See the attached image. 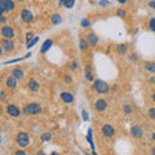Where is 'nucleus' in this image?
Listing matches in <instances>:
<instances>
[{"instance_id": "f257e3e1", "label": "nucleus", "mask_w": 155, "mask_h": 155, "mask_svg": "<svg viewBox=\"0 0 155 155\" xmlns=\"http://www.w3.org/2000/svg\"><path fill=\"white\" fill-rule=\"evenodd\" d=\"M40 113H41V106L35 102L28 104L23 107V114H26V115H36Z\"/></svg>"}, {"instance_id": "f03ea898", "label": "nucleus", "mask_w": 155, "mask_h": 155, "mask_svg": "<svg viewBox=\"0 0 155 155\" xmlns=\"http://www.w3.org/2000/svg\"><path fill=\"white\" fill-rule=\"evenodd\" d=\"M93 89L100 94H106V93H109V91H110L109 84L105 83L104 80H96L93 83Z\"/></svg>"}, {"instance_id": "7ed1b4c3", "label": "nucleus", "mask_w": 155, "mask_h": 155, "mask_svg": "<svg viewBox=\"0 0 155 155\" xmlns=\"http://www.w3.org/2000/svg\"><path fill=\"white\" fill-rule=\"evenodd\" d=\"M16 141L21 147H26V146H28V143H30V137H28V134L25 132H19L17 134Z\"/></svg>"}, {"instance_id": "20e7f679", "label": "nucleus", "mask_w": 155, "mask_h": 155, "mask_svg": "<svg viewBox=\"0 0 155 155\" xmlns=\"http://www.w3.org/2000/svg\"><path fill=\"white\" fill-rule=\"evenodd\" d=\"M14 9V3L12 0H0V11L2 14L4 12H11Z\"/></svg>"}, {"instance_id": "39448f33", "label": "nucleus", "mask_w": 155, "mask_h": 155, "mask_svg": "<svg viewBox=\"0 0 155 155\" xmlns=\"http://www.w3.org/2000/svg\"><path fill=\"white\" fill-rule=\"evenodd\" d=\"M13 49H14V44H13V41L11 40V39L4 38L3 40H2V53H3V52H8V53H11V52H13Z\"/></svg>"}, {"instance_id": "423d86ee", "label": "nucleus", "mask_w": 155, "mask_h": 155, "mask_svg": "<svg viewBox=\"0 0 155 155\" xmlns=\"http://www.w3.org/2000/svg\"><path fill=\"white\" fill-rule=\"evenodd\" d=\"M2 35L4 38H7V39H13L14 36H16V34H14V30L11 27V26H7V25H4L2 27Z\"/></svg>"}, {"instance_id": "0eeeda50", "label": "nucleus", "mask_w": 155, "mask_h": 155, "mask_svg": "<svg viewBox=\"0 0 155 155\" xmlns=\"http://www.w3.org/2000/svg\"><path fill=\"white\" fill-rule=\"evenodd\" d=\"M101 132H102V134L105 136V137H113V136L115 134V129L113 125L110 124H105L102 128H101Z\"/></svg>"}, {"instance_id": "6e6552de", "label": "nucleus", "mask_w": 155, "mask_h": 155, "mask_svg": "<svg viewBox=\"0 0 155 155\" xmlns=\"http://www.w3.org/2000/svg\"><path fill=\"white\" fill-rule=\"evenodd\" d=\"M94 107H96V110L98 111V113H104V111H106V109H107V102H106L105 100L100 98V100L96 101Z\"/></svg>"}, {"instance_id": "1a4fd4ad", "label": "nucleus", "mask_w": 155, "mask_h": 155, "mask_svg": "<svg viewBox=\"0 0 155 155\" xmlns=\"http://www.w3.org/2000/svg\"><path fill=\"white\" fill-rule=\"evenodd\" d=\"M7 113H8V115L13 116V118H17V116H19V114H21V111H19V109L16 105H8L7 106Z\"/></svg>"}, {"instance_id": "9d476101", "label": "nucleus", "mask_w": 155, "mask_h": 155, "mask_svg": "<svg viewBox=\"0 0 155 155\" xmlns=\"http://www.w3.org/2000/svg\"><path fill=\"white\" fill-rule=\"evenodd\" d=\"M21 18H22V21H23V22L30 23L32 19H34V16H32L31 11H28V9H23V11L21 12Z\"/></svg>"}, {"instance_id": "9b49d317", "label": "nucleus", "mask_w": 155, "mask_h": 155, "mask_svg": "<svg viewBox=\"0 0 155 155\" xmlns=\"http://www.w3.org/2000/svg\"><path fill=\"white\" fill-rule=\"evenodd\" d=\"M142 133H143V130H142V128L140 127V125H134V127L130 129V136L134 137V138L142 137Z\"/></svg>"}, {"instance_id": "f8f14e48", "label": "nucleus", "mask_w": 155, "mask_h": 155, "mask_svg": "<svg viewBox=\"0 0 155 155\" xmlns=\"http://www.w3.org/2000/svg\"><path fill=\"white\" fill-rule=\"evenodd\" d=\"M17 80H18V79H16V78L12 75V76L7 78L5 84H7V87H8L9 89H14V88H17Z\"/></svg>"}, {"instance_id": "ddd939ff", "label": "nucleus", "mask_w": 155, "mask_h": 155, "mask_svg": "<svg viewBox=\"0 0 155 155\" xmlns=\"http://www.w3.org/2000/svg\"><path fill=\"white\" fill-rule=\"evenodd\" d=\"M60 97H61V100L64 101V102H66V104L74 102V96H72L71 93H69V92H62Z\"/></svg>"}, {"instance_id": "4468645a", "label": "nucleus", "mask_w": 155, "mask_h": 155, "mask_svg": "<svg viewBox=\"0 0 155 155\" xmlns=\"http://www.w3.org/2000/svg\"><path fill=\"white\" fill-rule=\"evenodd\" d=\"M27 87H28V89H30L31 92H38L39 88H40V84H39L35 79H30L28 80V83H27Z\"/></svg>"}, {"instance_id": "2eb2a0df", "label": "nucleus", "mask_w": 155, "mask_h": 155, "mask_svg": "<svg viewBox=\"0 0 155 155\" xmlns=\"http://www.w3.org/2000/svg\"><path fill=\"white\" fill-rule=\"evenodd\" d=\"M85 78H87V80L93 81V70H92L91 65H87L85 66Z\"/></svg>"}, {"instance_id": "dca6fc26", "label": "nucleus", "mask_w": 155, "mask_h": 155, "mask_svg": "<svg viewBox=\"0 0 155 155\" xmlns=\"http://www.w3.org/2000/svg\"><path fill=\"white\" fill-rule=\"evenodd\" d=\"M12 75L16 78V79H18V80H22L23 76H25V74H23V71L21 69H13L12 70Z\"/></svg>"}, {"instance_id": "f3484780", "label": "nucleus", "mask_w": 155, "mask_h": 155, "mask_svg": "<svg viewBox=\"0 0 155 155\" xmlns=\"http://www.w3.org/2000/svg\"><path fill=\"white\" fill-rule=\"evenodd\" d=\"M88 43H89V45H97V43H98V38H97L94 34H88Z\"/></svg>"}, {"instance_id": "a211bd4d", "label": "nucleus", "mask_w": 155, "mask_h": 155, "mask_svg": "<svg viewBox=\"0 0 155 155\" xmlns=\"http://www.w3.org/2000/svg\"><path fill=\"white\" fill-rule=\"evenodd\" d=\"M52 45H53V41L51 40V39H48V40H45V41H44V44L41 45L40 52H41V53H45V52H47L48 49H49V48H51Z\"/></svg>"}, {"instance_id": "6ab92c4d", "label": "nucleus", "mask_w": 155, "mask_h": 155, "mask_svg": "<svg viewBox=\"0 0 155 155\" xmlns=\"http://www.w3.org/2000/svg\"><path fill=\"white\" fill-rule=\"evenodd\" d=\"M145 70L149 72H155V62H151V61L145 62Z\"/></svg>"}, {"instance_id": "aec40b11", "label": "nucleus", "mask_w": 155, "mask_h": 155, "mask_svg": "<svg viewBox=\"0 0 155 155\" xmlns=\"http://www.w3.org/2000/svg\"><path fill=\"white\" fill-rule=\"evenodd\" d=\"M74 3H75V0H60V7L65 5L66 8H72L74 7Z\"/></svg>"}, {"instance_id": "412c9836", "label": "nucleus", "mask_w": 155, "mask_h": 155, "mask_svg": "<svg viewBox=\"0 0 155 155\" xmlns=\"http://www.w3.org/2000/svg\"><path fill=\"white\" fill-rule=\"evenodd\" d=\"M79 45H80V49L85 52V51H88V47H89V43L84 40V39H80V41H79Z\"/></svg>"}, {"instance_id": "4be33fe9", "label": "nucleus", "mask_w": 155, "mask_h": 155, "mask_svg": "<svg viewBox=\"0 0 155 155\" xmlns=\"http://www.w3.org/2000/svg\"><path fill=\"white\" fill-rule=\"evenodd\" d=\"M51 21L53 25H58L60 22H62V17L60 16V14H53L52 18H51Z\"/></svg>"}, {"instance_id": "5701e85b", "label": "nucleus", "mask_w": 155, "mask_h": 155, "mask_svg": "<svg viewBox=\"0 0 155 155\" xmlns=\"http://www.w3.org/2000/svg\"><path fill=\"white\" fill-rule=\"evenodd\" d=\"M116 49H118V52H119V54L120 56H124L125 53H127V45H118L116 47Z\"/></svg>"}, {"instance_id": "b1692460", "label": "nucleus", "mask_w": 155, "mask_h": 155, "mask_svg": "<svg viewBox=\"0 0 155 155\" xmlns=\"http://www.w3.org/2000/svg\"><path fill=\"white\" fill-rule=\"evenodd\" d=\"M52 138V136H51V133H44L41 136V140L43 141H49V140Z\"/></svg>"}, {"instance_id": "393cba45", "label": "nucleus", "mask_w": 155, "mask_h": 155, "mask_svg": "<svg viewBox=\"0 0 155 155\" xmlns=\"http://www.w3.org/2000/svg\"><path fill=\"white\" fill-rule=\"evenodd\" d=\"M150 30H151V31H155V18H151V19H150Z\"/></svg>"}, {"instance_id": "a878e982", "label": "nucleus", "mask_w": 155, "mask_h": 155, "mask_svg": "<svg viewBox=\"0 0 155 155\" xmlns=\"http://www.w3.org/2000/svg\"><path fill=\"white\" fill-rule=\"evenodd\" d=\"M149 116L151 119H155V107H151L149 110Z\"/></svg>"}, {"instance_id": "bb28decb", "label": "nucleus", "mask_w": 155, "mask_h": 155, "mask_svg": "<svg viewBox=\"0 0 155 155\" xmlns=\"http://www.w3.org/2000/svg\"><path fill=\"white\" fill-rule=\"evenodd\" d=\"M70 69L71 70H76L78 69V62L76 61H72L71 64H70Z\"/></svg>"}, {"instance_id": "cd10ccee", "label": "nucleus", "mask_w": 155, "mask_h": 155, "mask_svg": "<svg viewBox=\"0 0 155 155\" xmlns=\"http://www.w3.org/2000/svg\"><path fill=\"white\" fill-rule=\"evenodd\" d=\"M38 41V38H35V39H34V40L32 41H27V48H31L34 44H35V43Z\"/></svg>"}, {"instance_id": "c85d7f7f", "label": "nucleus", "mask_w": 155, "mask_h": 155, "mask_svg": "<svg viewBox=\"0 0 155 155\" xmlns=\"http://www.w3.org/2000/svg\"><path fill=\"white\" fill-rule=\"evenodd\" d=\"M91 25V23H89V21H88V19H83V21H81V26H84V27H88Z\"/></svg>"}, {"instance_id": "c756f323", "label": "nucleus", "mask_w": 155, "mask_h": 155, "mask_svg": "<svg viewBox=\"0 0 155 155\" xmlns=\"http://www.w3.org/2000/svg\"><path fill=\"white\" fill-rule=\"evenodd\" d=\"M116 14H118L119 17H124L125 16V11H123V9H119V11L116 12Z\"/></svg>"}, {"instance_id": "7c9ffc66", "label": "nucleus", "mask_w": 155, "mask_h": 155, "mask_svg": "<svg viewBox=\"0 0 155 155\" xmlns=\"http://www.w3.org/2000/svg\"><path fill=\"white\" fill-rule=\"evenodd\" d=\"M123 109H124V111H125V113H127V114H129L130 111H132V109H130V106H129V105H125Z\"/></svg>"}, {"instance_id": "2f4dec72", "label": "nucleus", "mask_w": 155, "mask_h": 155, "mask_svg": "<svg viewBox=\"0 0 155 155\" xmlns=\"http://www.w3.org/2000/svg\"><path fill=\"white\" fill-rule=\"evenodd\" d=\"M65 81H66V83H71V81H72L71 76H69V75H65Z\"/></svg>"}, {"instance_id": "473e14b6", "label": "nucleus", "mask_w": 155, "mask_h": 155, "mask_svg": "<svg viewBox=\"0 0 155 155\" xmlns=\"http://www.w3.org/2000/svg\"><path fill=\"white\" fill-rule=\"evenodd\" d=\"M32 36H34V32H28V34H27V35H26V38H27V41H28V40H30V39H31Z\"/></svg>"}, {"instance_id": "72a5a7b5", "label": "nucleus", "mask_w": 155, "mask_h": 155, "mask_svg": "<svg viewBox=\"0 0 155 155\" xmlns=\"http://www.w3.org/2000/svg\"><path fill=\"white\" fill-rule=\"evenodd\" d=\"M130 60H132V61H137V54H136V53H134V54H130Z\"/></svg>"}, {"instance_id": "f704fd0d", "label": "nucleus", "mask_w": 155, "mask_h": 155, "mask_svg": "<svg viewBox=\"0 0 155 155\" xmlns=\"http://www.w3.org/2000/svg\"><path fill=\"white\" fill-rule=\"evenodd\" d=\"M0 97H2V100H5V92H2V93H0Z\"/></svg>"}, {"instance_id": "c9c22d12", "label": "nucleus", "mask_w": 155, "mask_h": 155, "mask_svg": "<svg viewBox=\"0 0 155 155\" xmlns=\"http://www.w3.org/2000/svg\"><path fill=\"white\" fill-rule=\"evenodd\" d=\"M150 7H151V8H155V2H151V3H150Z\"/></svg>"}, {"instance_id": "e433bc0d", "label": "nucleus", "mask_w": 155, "mask_h": 155, "mask_svg": "<svg viewBox=\"0 0 155 155\" xmlns=\"http://www.w3.org/2000/svg\"><path fill=\"white\" fill-rule=\"evenodd\" d=\"M118 2H119L120 4H124V3H127V0H118Z\"/></svg>"}, {"instance_id": "4c0bfd02", "label": "nucleus", "mask_w": 155, "mask_h": 155, "mask_svg": "<svg viewBox=\"0 0 155 155\" xmlns=\"http://www.w3.org/2000/svg\"><path fill=\"white\" fill-rule=\"evenodd\" d=\"M151 100H153L154 102H155V92H154V93H153V96H151Z\"/></svg>"}, {"instance_id": "58836bf2", "label": "nucleus", "mask_w": 155, "mask_h": 155, "mask_svg": "<svg viewBox=\"0 0 155 155\" xmlns=\"http://www.w3.org/2000/svg\"><path fill=\"white\" fill-rule=\"evenodd\" d=\"M0 21H2V23H4V22H5V18L2 17V18H0Z\"/></svg>"}, {"instance_id": "ea45409f", "label": "nucleus", "mask_w": 155, "mask_h": 155, "mask_svg": "<svg viewBox=\"0 0 155 155\" xmlns=\"http://www.w3.org/2000/svg\"><path fill=\"white\" fill-rule=\"evenodd\" d=\"M16 154H17V155H19V154H22V155H23V154H25V151H17Z\"/></svg>"}, {"instance_id": "a19ab883", "label": "nucleus", "mask_w": 155, "mask_h": 155, "mask_svg": "<svg viewBox=\"0 0 155 155\" xmlns=\"http://www.w3.org/2000/svg\"><path fill=\"white\" fill-rule=\"evenodd\" d=\"M151 138H153V141H155V133H153V136H151Z\"/></svg>"}, {"instance_id": "79ce46f5", "label": "nucleus", "mask_w": 155, "mask_h": 155, "mask_svg": "<svg viewBox=\"0 0 155 155\" xmlns=\"http://www.w3.org/2000/svg\"><path fill=\"white\" fill-rule=\"evenodd\" d=\"M153 154H155V147H154V149H153Z\"/></svg>"}, {"instance_id": "37998d69", "label": "nucleus", "mask_w": 155, "mask_h": 155, "mask_svg": "<svg viewBox=\"0 0 155 155\" xmlns=\"http://www.w3.org/2000/svg\"><path fill=\"white\" fill-rule=\"evenodd\" d=\"M18 2H23V0H18Z\"/></svg>"}]
</instances>
